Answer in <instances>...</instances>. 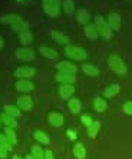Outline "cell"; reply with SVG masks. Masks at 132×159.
Listing matches in <instances>:
<instances>
[{"label":"cell","mask_w":132,"mask_h":159,"mask_svg":"<svg viewBox=\"0 0 132 159\" xmlns=\"http://www.w3.org/2000/svg\"><path fill=\"white\" fill-rule=\"evenodd\" d=\"M95 26L98 33L103 37V39H111L112 37V29H111L108 20H105V17L101 15H98L95 17Z\"/></svg>","instance_id":"cell-1"},{"label":"cell","mask_w":132,"mask_h":159,"mask_svg":"<svg viewBox=\"0 0 132 159\" xmlns=\"http://www.w3.org/2000/svg\"><path fill=\"white\" fill-rule=\"evenodd\" d=\"M108 63H109L111 69L116 75H125L126 73V65H125L124 59L119 55H111L108 57Z\"/></svg>","instance_id":"cell-2"},{"label":"cell","mask_w":132,"mask_h":159,"mask_svg":"<svg viewBox=\"0 0 132 159\" xmlns=\"http://www.w3.org/2000/svg\"><path fill=\"white\" fill-rule=\"evenodd\" d=\"M42 4H43V10L49 16L55 17L60 11V0H42Z\"/></svg>","instance_id":"cell-3"},{"label":"cell","mask_w":132,"mask_h":159,"mask_svg":"<svg viewBox=\"0 0 132 159\" xmlns=\"http://www.w3.org/2000/svg\"><path fill=\"white\" fill-rule=\"evenodd\" d=\"M65 53L69 56L70 59H73V60H83L85 57H86L85 49L79 48V46H72V44H69V46L66 48Z\"/></svg>","instance_id":"cell-4"},{"label":"cell","mask_w":132,"mask_h":159,"mask_svg":"<svg viewBox=\"0 0 132 159\" xmlns=\"http://www.w3.org/2000/svg\"><path fill=\"white\" fill-rule=\"evenodd\" d=\"M35 73H36V69L30 66H20L15 70V76H17L20 79H29L32 76H35Z\"/></svg>","instance_id":"cell-5"},{"label":"cell","mask_w":132,"mask_h":159,"mask_svg":"<svg viewBox=\"0 0 132 159\" xmlns=\"http://www.w3.org/2000/svg\"><path fill=\"white\" fill-rule=\"evenodd\" d=\"M56 67H58V70L60 72V73L76 75V72H78V67L75 66L73 63H70V62H65V60H62V62H59L58 65H56Z\"/></svg>","instance_id":"cell-6"},{"label":"cell","mask_w":132,"mask_h":159,"mask_svg":"<svg viewBox=\"0 0 132 159\" xmlns=\"http://www.w3.org/2000/svg\"><path fill=\"white\" fill-rule=\"evenodd\" d=\"M55 80L62 83V85H70V83H75L76 82V76L75 75H69V73H58L55 75Z\"/></svg>","instance_id":"cell-7"},{"label":"cell","mask_w":132,"mask_h":159,"mask_svg":"<svg viewBox=\"0 0 132 159\" xmlns=\"http://www.w3.org/2000/svg\"><path fill=\"white\" fill-rule=\"evenodd\" d=\"M16 57L20 60H33L35 59V52L32 49H27V48H22V49H17L16 50Z\"/></svg>","instance_id":"cell-8"},{"label":"cell","mask_w":132,"mask_h":159,"mask_svg":"<svg viewBox=\"0 0 132 159\" xmlns=\"http://www.w3.org/2000/svg\"><path fill=\"white\" fill-rule=\"evenodd\" d=\"M33 89H35V85H33L32 82H29L27 79H20V80L16 82V90L19 92H32Z\"/></svg>","instance_id":"cell-9"},{"label":"cell","mask_w":132,"mask_h":159,"mask_svg":"<svg viewBox=\"0 0 132 159\" xmlns=\"http://www.w3.org/2000/svg\"><path fill=\"white\" fill-rule=\"evenodd\" d=\"M82 70L86 76H91V78H96L99 76L101 70H99V67H96L95 65H92V63H83L82 65Z\"/></svg>","instance_id":"cell-10"},{"label":"cell","mask_w":132,"mask_h":159,"mask_svg":"<svg viewBox=\"0 0 132 159\" xmlns=\"http://www.w3.org/2000/svg\"><path fill=\"white\" fill-rule=\"evenodd\" d=\"M108 23H109L111 29H114V30L121 29V16L118 15V13H115V11H112V13L108 15Z\"/></svg>","instance_id":"cell-11"},{"label":"cell","mask_w":132,"mask_h":159,"mask_svg":"<svg viewBox=\"0 0 132 159\" xmlns=\"http://www.w3.org/2000/svg\"><path fill=\"white\" fill-rule=\"evenodd\" d=\"M17 105H19V107H22L23 111H29L33 106L32 98L27 96V95H22V96L17 98Z\"/></svg>","instance_id":"cell-12"},{"label":"cell","mask_w":132,"mask_h":159,"mask_svg":"<svg viewBox=\"0 0 132 159\" xmlns=\"http://www.w3.org/2000/svg\"><path fill=\"white\" fill-rule=\"evenodd\" d=\"M75 92V88L72 85H60L59 88V96L62 99H69Z\"/></svg>","instance_id":"cell-13"},{"label":"cell","mask_w":132,"mask_h":159,"mask_svg":"<svg viewBox=\"0 0 132 159\" xmlns=\"http://www.w3.org/2000/svg\"><path fill=\"white\" fill-rule=\"evenodd\" d=\"M49 122H50L52 126H55V128H60L63 125V116L56 113V112H52L50 115H49Z\"/></svg>","instance_id":"cell-14"},{"label":"cell","mask_w":132,"mask_h":159,"mask_svg":"<svg viewBox=\"0 0 132 159\" xmlns=\"http://www.w3.org/2000/svg\"><path fill=\"white\" fill-rule=\"evenodd\" d=\"M119 89H121V86L118 85V83H112V85L108 86V88L103 90V96H105V98H114V96H116L118 93H119Z\"/></svg>","instance_id":"cell-15"},{"label":"cell","mask_w":132,"mask_h":159,"mask_svg":"<svg viewBox=\"0 0 132 159\" xmlns=\"http://www.w3.org/2000/svg\"><path fill=\"white\" fill-rule=\"evenodd\" d=\"M40 53L48 59H56L58 57V52L55 49L49 48V46H40Z\"/></svg>","instance_id":"cell-16"},{"label":"cell","mask_w":132,"mask_h":159,"mask_svg":"<svg viewBox=\"0 0 132 159\" xmlns=\"http://www.w3.org/2000/svg\"><path fill=\"white\" fill-rule=\"evenodd\" d=\"M85 34H86L89 39H92V40H95L96 37L99 36L95 25H86V26H85Z\"/></svg>","instance_id":"cell-17"},{"label":"cell","mask_w":132,"mask_h":159,"mask_svg":"<svg viewBox=\"0 0 132 159\" xmlns=\"http://www.w3.org/2000/svg\"><path fill=\"white\" fill-rule=\"evenodd\" d=\"M93 107H95L96 112H105L108 107V103L106 100L102 99V98H96L95 102H93Z\"/></svg>","instance_id":"cell-18"},{"label":"cell","mask_w":132,"mask_h":159,"mask_svg":"<svg viewBox=\"0 0 132 159\" xmlns=\"http://www.w3.org/2000/svg\"><path fill=\"white\" fill-rule=\"evenodd\" d=\"M33 136H35V139H36L39 143H43V145H48L49 142H50V139H49V136L46 135L45 132H42V130H36V132L33 133Z\"/></svg>","instance_id":"cell-19"},{"label":"cell","mask_w":132,"mask_h":159,"mask_svg":"<svg viewBox=\"0 0 132 159\" xmlns=\"http://www.w3.org/2000/svg\"><path fill=\"white\" fill-rule=\"evenodd\" d=\"M99 129H101V123H99V120H93L92 122V125L88 128V135H89V138H96V135H98V132H99Z\"/></svg>","instance_id":"cell-20"},{"label":"cell","mask_w":132,"mask_h":159,"mask_svg":"<svg viewBox=\"0 0 132 159\" xmlns=\"http://www.w3.org/2000/svg\"><path fill=\"white\" fill-rule=\"evenodd\" d=\"M68 106H69V111L72 112V113H79V112H81L82 105H81V100H79V99H75V98H73V99L69 100Z\"/></svg>","instance_id":"cell-21"},{"label":"cell","mask_w":132,"mask_h":159,"mask_svg":"<svg viewBox=\"0 0 132 159\" xmlns=\"http://www.w3.org/2000/svg\"><path fill=\"white\" fill-rule=\"evenodd\" d=\"M19 20H22V17L17 15H6V16H2V17H0V22L9 23V25H15V23H17Z\"/></svg>","instance_id":"cell-22"},{"label":"cell","mask_w":132,"mask_h":159,"mask_svg":"<svg viewBox=\"0 0 132 159\" xmlns=\"http://www.w3.org/2000/svg\"><path fill=\"white\" fill-rule=\"evenodd\" d=\"M73 155L76 156L78 159H83L86 156V149L82 143H76L73 146Z\"/></svg>","instance_id":"cell-23"},{"label":"cell","mask_w":132,"mask_h":159,"mask_svg":"<svg viewBox=\"0 0 132 159\" xmlns=\"http://www.w3.org/2000/svg\"><path fill=\"white\" fill-rule=\"evenodd\" d=\"M76 19H78V22L81 23V25H85V23H88V22H89V19H91V15H89V11H88V10L82 9V10L78 11Z\"/></svg>","instance_id":"cell-24"},{"label":"cell","mask_w":132,"mask_h":159,"mask_svg":"<svg viewBox=\"0 0 132 159\" xmlns=\"http://www.w3.org/2000/svg\"><path fill=\"white\" fill-rule=\"evenodd\" d=\"M19 40L22 42L23 44H30L33 42V34L30 33L29 30H25L22 33H19Z\"/></svg>","instance_id":"cell-25"},{"label":"cell","mask_w":132,"mask_h":159,"mask_svg":"<svg viewBox=\"0 0 132 159\" xmlns=\"http://www.w3.org/2000/svg\"><path fill=\"white\" fill-rule=\"evenodd\" d=\"M12 29L15 30V32H19V33H22V32H25V30L29 29V23L25 22V20H19L17 23L12 25Z\"/></svg>","instance_id":"cell-26"},{"label":"cell","mask_w":132,"mask_h":159,"mask_svg":"<svg viewBox=\"0 0 132 159\" xmlns=\"http://www.w3.org/2000/svg\"><path fill=\"white\" fill-rule=\"evenodd\" d=\"M3 111H4V113H6V115L13 116V118H16V116L20 115L19 109L16 106H13V105H4V106H3Z\"/></svg>","instance_id":"cell-27"},{"label":"cell","mask_w":132,"mask_h":159,"mask_svg":"<svg viewBox=\"0 0 132 159\" xmlns=\"http://www.w3.org/2000/svg\"><path fill=\"white\" fill-rule=\"evenodd\" d=\"M62 6H63L65 13H68V15H72V13L75 11V2L73 0H63Z\"/></svg>","instance_id":"cell-28"},{"label":"cell","mask_w":132,"mask_h":159,"mask_svg":"<svg viewBox=\"0 0 132 159\" xmlns=\"http://www.w3.org/2000/svg\"><path fill=\"white\" fill-rule=\"evenodd\" d=\"M32 156H33V159H45L43 149H42L39 145H35V146H32Z\"/></svg>","instance_id":"cell-29"},{"label":"cell","mask_w":132,"mask_h":159,"mask_svg":"<svg viewBox=\"0 0 132 159\" xmlns=\"http://www.w3.org/2000/svg\"><path fill=\"white\" fill-rule=\"evenodd\" d=\"M2 122L4 123V125L7 126V128H13V126H16L17 125V122H16V119L13 118V116H9V115H6V113H3V116H2Z\"/></svg>","instance_id":"cell-30"},{"label":"cell","mask_w":132,"mask_h":159,"mask_svg":"<svg viewBox=\"0 0 132 159\" xmlns=\"http://www.w3.org/2000/svg\"><path fill=\"white\" fill-rule=\"evenodd\" d=\"M50 36L53 37L56 42H59V43H68V42H69L68 36H65L63 33H59V32H52Z\"/></svg>","instance_id":"cell-31"},{"label":"cell","mask_w":132,"mask_h":159,"mask_svg":"<svg viewBox=\"0 0 132 159\" xmlns=\"http://www.w3.org/2000/svg\"><path fill=\"white\" fill-rule=\"evenodd\" d=\"M4 136L7 138L9 141H10V143L12 145H15L16 142H17V138H16V135H15V132L10 129V128H6L4 129Z\"/></svg>","instance_id":"cell-32"},{"label":"cell","mask_w":132,"mask_h":159,"mask_svg":"<svg viewBox=\"0 0 132 159\" xmlns=\"http://www.w3.org/2000/svg\"><path fill=\"white\" fill-rule=\"evenodd\" d=\"M0 145H2V146H3V148L6 149V151H10V149H12V143H10V141H9L7 138L4 136L3 133H0Z\"/></svg>","instance_id":"cell-33"},{"label":"cell","mask_w":132,"mask_h":159,"mask_svg":"<svg viewBox=\"0 0 132 159\" xmlns=\"http://www.w3.org/2000/svg\"><path fill=\"white\" fill-rule=\"evenodd\" d=\"M81 120H82V123H83V125H86L88 128L92 125V122H93V120L91 119V116H89V115H82Z\"/></svg>","instance_id":"cell-34"},{"label":"cell","mask_w":132,"mask_h":159,"mask_svg":"<svg viewBox=\"0 0 132 159\" xmlns=\"http://www.w3.org/2000/svg\"><path fill=\"white\" fill-rule=\"evenodd\" d=\"M122 111L126 113V115H132V102H126L122 107Z\"/></svg>","instance_id":"cell-35"},{"label":"cell","mask_w":132,"mask_h":159,"mask_svg":"<svg viewBox=\"0 0 132 159\" xmlns=\"http://www.w3.org/2000/svg\"><path fill=\"white\" fill-rule=\"evenodd\" d=\"M7 152L9 151H6V149L0 145V158H6V156H7Z\"/></svg>","instance_id":"cell-36"},{"label":"cell","mask_w":132,"mask_h":159,"mask_svg":"<svg viewBox=\"0 0 132 159\" xmlns=\"http://www.w3.org/2000/svg\"><path fill=\"white\" fill-rule=\"evenodd\" d=\"M45 159H55L53 158V153L50 151H46L45 152Z\"/></svg>","instance_id":"cell-37"},{"label":"cell","mask_w":132,"mask_h":159,"mask_svg":"<svg viewBox=\"0 0 132 159\" xmlns=\"http://www.w3.org/2000/svg\"><path fill=\"white\" fill-rule=\"evenodd\" d=\"M68 136H69L70 139H75V138H76V133L72 132V130H68Z\"/></svg>","instance_id":"cell-38"},{"label":"cell","mask_w":132,"mask_h":159,"mask_svg":"<svg viewBox=\"0 0 132 159\" xmlns=\"http://www.w3.org/2000/svg\"><path fill=\"white\" fill-rule=\"evenodd\" d=\"M3 46H4V40H3V37L0 36V50L3 49Z\"/></svg>","instance_id":"cell-39"},{"label":"cell","mask_w":132,"mask_h":159,"mask_svg":"<svg viewBox=\"0 0 132 159\" xmlns=\"http://www.w3.org/2000/svg\"><path fill=\"white\" fill-rule=\"evenodd\" d=\"M26 159H33V156H32V155H29V156H27V158H26Z\"/></svg>","instance_id":"cell-40"},{"label":"cell","mask_w":132,"mask_h":159,"mask_svg":"<svg viewBox=\"0 0 132 159\" xmlns=\"http://www.w3.org/2000/svg\"><path fill=\"white\" fill-rule=\"evenodd\" d=\"M13 159H22V158H19V156H13Z\"/></svg>","instance_id":"cell-41"},{"label":"cell","mask_w":132,"mask_h":159,"mask_svg":"<svg viewBox=\"0 0 132 159\" xmlns=\"http://www.w3.org/2000/svg\"><path fill=\"white\" fill-rule=\"evenodd\" d=\"M0 122H2V118H0Z\"/></svg>","instance_id":"cell-42"},{"label":"cell","mask_w":132,"mask_h":159,"mask_svg":"<svg viewBox=\"0 0 132 159\" xmlns=\"http://www.w3.org/2000/svg\"><path fill=\"white\" fill-rule=\"evenodd\" d=\"M19 2H23V0H19Z\"/></svg>","instance_id":"cell-43"}]
</instances>
